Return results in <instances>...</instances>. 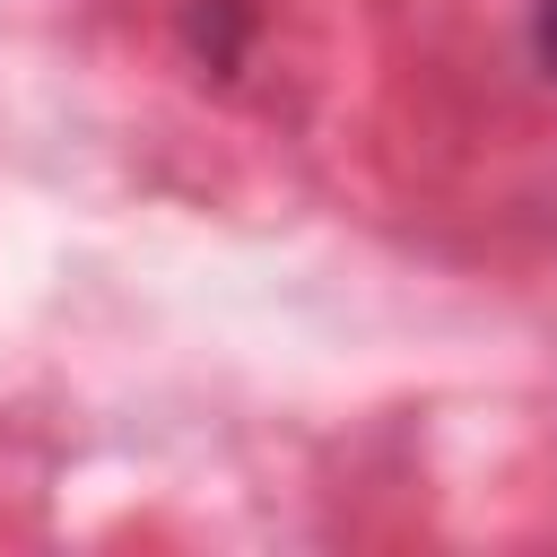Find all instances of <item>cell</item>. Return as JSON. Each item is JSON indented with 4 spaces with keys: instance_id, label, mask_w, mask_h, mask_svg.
I'll return each instance as SVG.
<instances>
[{
    "instance_id": "cell-1",
    "label": "cell",
    "mask_w": 557,
    "mask_h": 557,
    "mask_svg": "<svg viewBox=\"0 0 557 557\" xmlns=\"http://www.w3.org/2000/svg\"><path fill=\"white\" fill-rule=\"evenodd\" d=\"M531 52H540V70L557 78V0H531Z\"/></svg>"
}]
</instances>
